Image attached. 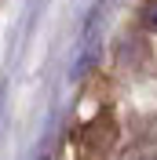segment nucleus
I'll return each mask as SVG.
<instances>
[{
    "label": "nucleus",
    "instance_id": "obj_1",
    "mask_svg": "<svg viewBox=\"0 0 157 160\" xmlns=\"http://www.w3.org/2000/svg\"><path fill=\"white\" fill-rule=\"evenodd\" d=\"M143 26L157 33V0H146V8H143Z\"/></svg>",
    "mask_w": 157,
    "mask_h": 160
},
{
    "label": "nucleus",
    "instance_id": "obj_2",
    "mask_svg": "<svg viewBox=\"0 0 157 160\" xmlns=\"http://www.w3.org/2000/svg\"><path fill=\"white\" fill-rule=\"evenodd\" d=\"M139 160H157V149H150V153H143Z\"/></svg>",
    "mask_w": 157,
    "mask_h": 160
}]
</instances>
